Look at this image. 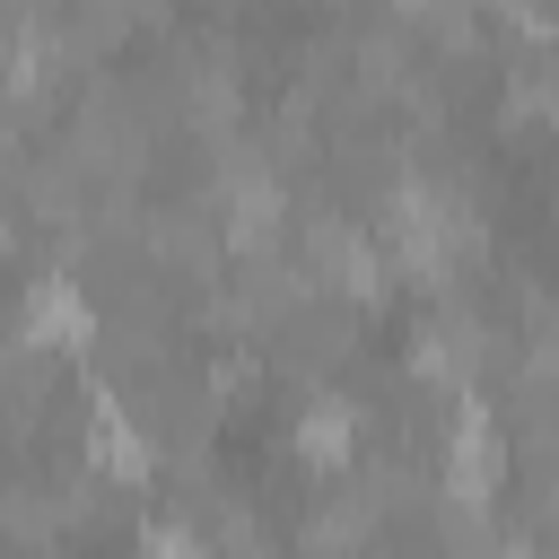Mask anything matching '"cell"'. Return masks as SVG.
<instances>
[{
  "instance_id": "obj_1",
  "label": "cell",
  "mask_w": 559,
  "mask_h": 559,
  "mask_svg": "<svg viewBox=\"0 0 559 559\" xmlns=\"http://www.w3.org/2000/svg\"><path fill=\"white\" fill-rule=\"evenodd\" d=\"M507 489V437L489 419V402H463L445 428V498L454 507H489Z\"/></svg>"
},
{
  "instance_id": "obj_3",
  "label": "cell",
  "mask_w": 559,
  "mask_h": 559,
  "mask_svg": "<svg viewBox=\"0 0 559 559\" xmlns=\"http://www.w3.org/2000/svg\"><path fill=\"white\" fill-rule=\"evenodd\" d=\"M288 445H297V463H314V472H349V454H358V402H349V393H314V402L297 411Z\"/></svg>"
},
{
  "instance_id": "obj_2",
  "label": "cell",
  "mask_w": 559,
  "mask_h": 559,
  "mask_svg": "<svg viewBox=\"0 0 559 559\" xmlns=\"http://www.w3.org/2000/svg\"><path fill=\"white\" fill-rule=\"evenodd\" d=\"M17 341L26 349H96V306L70 271H35L17 297Z\"/></svg>"
},
{
  "instance_id": "obj_4",
  "label": "cell",
  "mask_w": 559,
  "mask_h": 559,
  "mask_svg": "<svg viewBox=\"0 0 559 559\" xmlns=\"http://www.w3.org/2000/svg\"><path fill=\"white\" fill-rule=\"evenodd\" d=\"M131 559H210V542H201V533H183V524H148Z\"/></svg>"
}]
</instances>
